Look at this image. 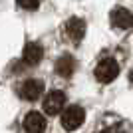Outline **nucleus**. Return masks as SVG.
<instances>
[{"label":"nucleus","instance_id":"obj_1","mask_svg":"<svg viewBox=\"0 0 133 133\" xmlns=\"http://www.w3.org/2000/svg\"><path fill=\"white\" fill-rule=\"evenodd\" d=\"M89 133H131V127L119 115H103Z\"/></svg>","mask_w":133,"mask_h":133},{"label":"nucleus","instance_id":"obj_2","mask_svg":"<svg viewBox=\"0 0 133 133\" xmlns=\"http://www.w3.org/2000/svg\"><path fill=\"white\" fill-rule=\"evenodd\" d=\"M95 79L101 83H109L119 76V64L113 58H103V60L95 66Z\"/></svg>","mask_w":133,"mask_h":133},{"label":"nucleus","instance_id":"obj_3","mask_svg":"<svg viewBox=\"0 0 133 133\" xmlns=\"http://www.w3.org/2000/svg\"><path fill=\"white\" fill-rule=\"evenodd\" d=\"M83 119H85V111L79 105H70L62 113V125H64V129H68V131L78 129L83 123Z\"/></svg>","mask_w":133,"mask_h":133},{"label":"nucleus","instance_id":"obj_4","mask_svg":"<svg viewBox=\"0 0 133 133\" xmlns=\"http://www.w3.org/2000/svg\"><path fill=\"white\" fill-rule=\"evenodd\" d=\"M64 103H66V94L54 89V91H50L44 97V111L48 115H58L64 109Z\"/></svg>","mask_w":133,"mask_h":133},{"label":"nucleus","instance_id":"obj_5","mask_svg":"<svg viewBox=\"0 0 133 133\" xmlns=\"http://www.w3.org/2000/svg\"><path fill=\"white\" fill-rule=\"evenodd\" d=\"M64 34H66V38L70 42H79L83 38V34H85V22H83L82 18H70L64 26Z\"/></svg>","mask_w":133,"mask_h":133},{"label":"nucleus","instance_id":"obj_6","mask_svg":"<svg viewBox=\"0 0 133 133\" xmlns=\"http://www.w3.org/2000/svg\"><path fill=\"white\" fill-rule=\"evenodd\" d=\"M109 18H111V24L115 28H119V30H127V28L133 26V14L129 10H125V8H121V6L113 8Z\"/></svg>","mask_w":133,"mask_h":133},{"label":"nucleus","instance_id":"obj_7","mask_svg":"<svg viewBox=\"0 0 133 133\" xmlns=\"http://www.w3.org/2000/svg\"><path fill=\"white\" fill-rule=\"evenodd\" d=\"M44 91V83L40 79H26V82L20 85V95L28 101H36Z\"/></svg>","mask_w":133,"mask_h":133},{"label":"nucleus","instance_id":"obj_8","mask_svg":"<svg viewBox=\"0 0 133 133\" xmlns=\"http://www.w3.org/2000/svg\"><path fill=\"white\" fill-rule=\"evenodd\" d=\"M24 129H26V133H42L46 129L44 115L38 113V111H30V113L24 117Z\"/></svg>","mask_w":133,"mask_h":133},{"label":"nucleus","instance_id":"obj_9","mask_svg":"<svg viewBox=\"0 0 133 133\" xmlns=\"http://www.w3.org/2000/svg\"><path fill=\"white\" fill-rule=\"evenodd\" d=\"M42 56H44V50H42L36 42H30V44H26V48H24L22 60H24V64H28V66H36V64L42 60Z\"/></svg>","mask_w":133,"mask_h":133},{"label":"nucleus","instance_id":"obj_10","mask_svg":"<svg viewBox=\"0 0 133 133\" xmlns=\"http://www.w3.org/2000/svg\"><path fill=\"white\" fill-rule=\"evenodd\" d=\"M76 70V60L70 54H64L60 60L56 62V74H60L62 78H70Z\"/></svg>","mask_w":133,"mask_h":133},{"label":"nucleus","instance_id":"obj_11","mask_svg":"<svg viewBox=\"0 0 133 133\" xmlns=\"http://www.w3.org/2000/svg\"><path fill=\"white\" fill-rule=\"evenodd\" d=\"M18 6H22V8H26V10H36L40 6V0H16Z\"/></svg>","mask_w":133,"mask_h":133},{"label":"nucleus","instance_id":"obj_12","mask_svg":"<svg viewBox=\"0 0 133 133\" xmlns=\"http://www.w3.org/2000/svg\"><path fill=\"white\" fill-rule=\"evenodd\" d=\"M129 82H131V85H133V70H131V74H129Z\"/></svg>","mask_w":133,"mask_h":133}]
</instances>
